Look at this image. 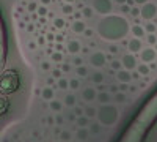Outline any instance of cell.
Segmentation results:
<instances>
[{
    "instance_id": "484cf974",
    "label": "cell",
    "mask_w": 157,
    "mask_h": 142,
    "mask_svg": "<svg viewBox=\"0 0 157 142\" xmlns=\"http://www.w3.org/2000/svg\"><path fill=\"white\" fill-rule=\"evenodd\" d=\"M75 73H77V76H80V77H86V76H88V70H86L83 65H82V67H77Z\"/></svg>"
},
{
    "instance_id": "ab89813d",
    "label": "cell",
    "mask_w": 157,
    "mask_h": 142,
    "mask_svg": "<svg viewBox=\"0 0 157 142\" xmlns=\"http://www.w3.org/2000/svg\"><path fill=\"white\" fill-rule=\"evenodd\" d=\"M83 13H85V16H91V14H93V8H83Z\"/></svg>"
},
{
    "instance_id": "7bdbcfd3",
    "label": "cell",
    "mask_w": 157,
    "mask_h": 142,
    "mask_svg": "<svg viewBox=\"0 0 157 142\" xmlns=\"http://www.w3.org/2000/svg\"><path fill=\"white\" fill-rule=\"evenodd\" d=\"M75 114H77V117H80V115H83V111L80 108H75Z\"/></svg>"
},
{
    "instance_id": "277c9868",
    "label": "cell",
    "mask_w": 157,
    "mask_h": 142,
    "mask_svg": "<svg viewBox=\"0 0 157 142\" xmlns=\"http://www.w3.org/2000/svg\"><path fill=\"white\" fill-rule=\"evenodd\" d=\"M157 16V5L152 2H148L145 5H141L140 8V18L145 21H152Z\"/></svg>"
},
{
    "instance_id": "44dd1931",
    "label": "cell",
    "mask_w": 157,
    "mask_h": 142,
    "mask_svg": "<svg viewBox=\"0 0 157 142\" xmlns=\"http://www.w3.org/2000/svg\"><path fill=\"white\" fill-rule=\"evenodd\" d=\"M143 29H145V32H146V33H155L157 25H155L154 22H151V21H146V25H145Z\"/></svg>"
},
{
    "instance_id": "d6a6232c",
    "label": "cell",
    "mask_w": 157,
    "mask_h": 142,
    "mask_svg": "<svg viewBox=\"0 0 157 142\" xmlns=\"http://www.w3.org/2000/svg\"><path fill=\"white\" fill-rule=\"evenodd\" d=\"M38 14H39V16H44V14H47V8H46V6H39V10H38Z\"/></svg>"
},
{
    "instance_id": "603a6c76",
    "label": "cell",
    "mask_w": 157,
    "mask_h": 142,
    "mask_svg": "<svg viewBox=\"0 0 157 142\" xmlns=\"http://www.w3.org/2000/svg\"><path fill=\"white\" fill-rule=\"evenodd\" d=\"M75 103H77V99H75V96L74 95H66L64 96V104L66 106H75Z\"/></svg>"
},
{
    "instance_id": "ba28073f",
    "label": "cell",
    "mask_w": 157,
    "mask_h": 142,
    "mask_svg": "<svg viewBox=\"0 0 157 142\" xmlns=\"http://www.w3.org/2000/svg\"><path fill=\"white\" fill-rule=\"evenodd\" d=\"M127 49H129V52H130V54L141 52V49H143L141 40H140V38H132V40L127 43Z\"/></svg>"
},
{
    "instance_id": "2e32d148",
    "label": "cell",
    "mask_w": 157,
    "mask_h": 142,
    "mask_svg": "<svg viewBox=\"0 0 157 142\" xmlns=\"http://www.w3.org/2000/svg\"><path fill=\"white\" fill-rule=\"evenodd\" d=\"M41 96H43L44 99H47V101L54 99V90H52L50 87H44L43 92H41Z\"/></svg>"
},
{
    "instance_id": "7dc6e473",
    "label": "cell",
    "mask_w": 157,
    "mask_h": 142,
    "mask_svg": "<svg viewBox=\"0 0 157 142\" xmlns=\"http://www.w3.org/2000/svg\"><path fill=\"white\" fill-rule=\"evenodd\" d=\"M120 88H121V90H126V88H127V84H121V87H120Z\"/></svg>"
},
{
    "instance_id": "8992f818",
    "label": "cell",
    "mask_w": 157,
    "mask_h": 142,
    "mask_svg": "<svg viewBox=\"0 0 157 142\" xmlns=\"http://www.w3.org/2000/svg\"><path fill=\"white\" fill-rule=\"evenodd\" d=\"M140 59L143 63H146V65H149V63H152L155 59H157V52L154 47H146V49H141L140 52Z\"/></svg>"
},
{
    "instance_id": "d6986e66",
    "label": "cell",
    "mask_w": 157,
    "mask_h": 142,
    "mask_svg": "<svg viewBox=\"0 0 157 142\" xmlns=\"http://www.w3.org/2000/svg\"><path fill=\"white\" fill-rule=\"evenodd\" d=\"M91 81H93L94 84H102L104 82V74L101 71H94L93 76H91Z\"/></svg>"
},
{
    "instance_id": "816d5d0a",
    "label": "cell",
    "mask_w": 157,
    "mask_h": 142,
    "mask_svg": "<svg viewBox=\"0 0 157 142\" xmlns=\"http://www.w3.org/2000/svg\"><path fill=\"white\" fill-rule=\"evenodd\" d=\"M155 25H157V24H155Z\"/></svg>"
},
{
    "instance_id": "836d02e7",
    "label": "cell",
    "mask_w": 157,
    "mask_h": 142,
    "mask_svg": "<svg viewBox=\"0 0 157 142\" xmlns=\"http://www.w3.org/2000/svg\"><path fill=\"white\" fill-rule=\"evenodd\" d=\"M54 24H55V27L61 29L63 25H64V21H63V19H55V22H54Z\"/></svg>"
},
{
    "instance_id": "d4e9b609",
    "label": "cell",
    "mask_w": 157,
    "mask_h": 142,
    "mask_svg": "<svg viewBox=\"0 0 157 142\" xmlns=\"http://www.w3.org/2000/svg\"><path fill=\"white\" fill-rule=\"evenodd\" d=\"M99 131H101V123L98 122V123H93L90 126V134H99Z\"/></svg>"
},
{
    "instance_id": "f6af8a7d",
    "label": "cell",
    "mask_w": 157,
    "mask_h": 142,
    "mask_svg": "<svg viewBox=\"0 0 157 142\" xmlns=\"http://www.w3.org/2000/svg\"><path fill=\"white\" fill-rule=\"evenodd\" d=\"M69 70H71V67H69V65H63V67H61V71H66V73H68Z\"/></svg>"
},
{
    "instance_id": "c3c4849f",
    "label": "cell",
    "mask_w": 157,
    "mask_h": 142,
    "mask_svg": "<svg viewBox=\"0 0 157 142\" xmlns=\"http://www.w3.org/2000/svg\"><path fill=\"white\" fill-rule=\"evenodd\" d=\"M41 2H43L44 5H49V3H50V0H41Z\"/></svg>"
},
{
    "instance_id": "52a82bcc",
    "label": "cell",
    "mask_w": 157,
    "mask_h": 142,
    "mask_svg": "<svg viewBox=\"0 0 157 142\" xmlns=\"http://www.w3.org/2000/svg\"><path fill=\"white\" fill-rule=\"evenodd\" d=\"M121 65H123L124 70L132 71V70L137 68V59L134 57V54H126V55H123V59H121Z\"/></svg>"
},
{
    "instance_id": "7402d4cb",
    "label": "cell",
    "mask_w": 157,
    "mask_h": 142,
    "mask_svg": "<svg viewBox=\"0 0 157 142\" xmlns=\"http://www.w3.org/2000/svg\"><path fill=\"white\" fill-rule=\"evenodd\" d=\"M77 126L78 128H86L88 126V117H86V115H80V117H77Z\"/></svg>"
},
{
    "instance_id": "8fae6325",
    "label": "cell",
    "mask_w": 157,
    "mask_h": 142,
    "mask_svg": "<svg viewBox=\"0 0 157 142\" xmlns=\"http://www.w3.org/2000/svg\"><path fill=\"white\" fill-rule=\"evenodd\" d=\"M116 77H118V81H120L121 84H127V82L132 81V74H130L127 70H118Z\"/></svg>"
},
{
    "instance_id": "4dcf8cb0",
    "label": "cell",
    "mask_w": 157,
    "mask_h": 142,
    "mask_svg": "<svg viewBox=\"0 0 157 142\" xmlns=\"http://www.w3.org/2000/svg\"><path fill=\"white\" fill-rule=\"evenodd\" d=\"M61 59H63V55H61L60 52L52 54V60H54V62H61Z\"/></svg>"
},
{
    "instance_id": "74e56055",
    "label": "cell",
    "mask_w": 157,
    "mask_h": 142,
    "mask_svg": "<svg viewBox=\"0 0 157 142\" xmlns=\"http://www.w3.org/2000/svg\"><path fill=\"white\" fill-rule=\"evenodd\" d=\"M74 65L82 67V65H83V60H82V59H78V57H75V59H74Z\"/></svg>"
},
{
    "instance_id": "9a60e30c",
    "label": "cell",
    "mask_w": 157,
    "mask_h": 142,
    "mask_svg": "<svg viewBox=\"0 0 157 142\" xmlns=\"http://www.w3.org/2000/svg\"><path fill=\"white\" fill-rule=\"evenodd\" d=\"M96 99L101 103V104H107V103H110V99H112V95L109 92H101V93H98Z\"/></svg>"
},
{
    "instance_id": "d590c367",
    "label": "cell",
    "mask_w": 157,
    "mask_h": 142,
    "mask_svg": "<svg viewBox=\"0 0 157 142\" xmlns=\"http://www.w3.org/2000/svg\"><path fill=\"white\" fill-rule=\"evenodd\" d=\"M130 14L132 16H140V8H130Z\"/></svg>"
},
{
    "instance_id": "e0dca14e",
    "label": "cell",
    "mask_w": 157,
    "mask_h": 142,
    "mask_svg": "<svg viewBox=\"0 0 157 142\" xmlns=\"http://www.w3.org/2000/svg\"><path fill=\"white\" fill-rule=\"evenodd\" d=\"M137 71L140 76H148L151 73V68L146 65V63H141V65H137Z\"/></svg>"
},
{
    "instance_id": "7a4b0ae2",
    "label": "cell",
    "mask_w": 157,
    "mask_h": 142,
    "mask_svg": "<svg viewBox=\"0 0 157 142\" xmlns=\"http://www.w3.org/2000/svg\"><path fill=\"white\" fill-rule=\"evenodd\" d=\"M96 117L102 126H113L120 120V111L115 104L107 103V104H101V108L96 112Z\"/></svg>"
},
{
    "instance_id": "83f0119b",
    "label": "cell",
    "mask_w": 157,
    "mask_h": 142,
    "mask_svg": "<svg viewBox=\"0 0 157 142\" xmlns=\"http://www.w3.org/2000/svg\"><path fill=\"white\" fill-rule=\"evenodd\" d=\"M146 41L149 43V44H155L157 43V36H155V33H146Z\"/></svg>"
},
{
    "instance_id": "f546056e",
    "label": "cell",
    "mask_w": 157,
    "mask_h": 142,
    "mask_svg": "<svg viewBox=\"0 0 157 142\" xmlns=\"http://www.w3.org/2000/svg\"><path fill=\"white\" fill-rule=\"evenodd\" d=\"M63 13H64V14H71V13H74L72 5H71V3H66V5L63 6Z\"/></svg>"
},
{
    "instance_id": "4316f807",
    "label": "cell",
    "mask_w": 157,
    "mask_h": 142,
    "mask_svg": "<svg viewBox=\"0 0 157 142\" xmlns=\"http://www.w3.org/2000/svg\"><path fill=\"white\" fill-rule=\"evenodd\" d=\"M113 98H115V101H116V103H126V99H127V98H126V95H124L123 92H118Z\"/></svg>"
},
{
    "instance_id": "ac0fdd59",
    "label": "cell",
    "mask_w": 157,
    "mask_h": 142,
    "mask_svg": "<svg viewBox=\"0 0 157 142\" xmlns=\"http://www.w3.org/2000/svg\"><path fill=\"white\" fill-rule=\"evenodd\" d=\"M49 108L54 111V112H60L61 109H63V104L58 101V99H50V103H49Z\"/></svg>"
},
{
    "instance_id": "681fc988",
    "label": "cell",
    "mask_w": 157,
    "mask_h": 142,
    "mask_svg": "<svg viewBox=\"0 0 157 142\" xmlns=\"http://www.w3.org/2000/svg\"><path fill=\"white\" fill-rule=\"evenodd\" d=\"M64 2H66V3H71V5H72V3L75 2V0H64Z\"/></svg>"
},
{
    "instance_id": "6da1fadb",
    "label": "cell",
    "mask_w": 157,
    "mask_h": 142,
    "mask_svg": "<svg viewBox=\"0 0 157 142\" xmlns=\"http://www.w3.org/2000/svg\"><path fill=\"white\" fill-rule=\"evenodd\" d=\"M96 32L105 41H120L129 35L130 25L124 16L107 14V16H102V19L98 22Z\"/></svg>"
},
{
    "instance_id": "8d00e7d4",
    "label": "cell",
    "mask_w": 157,
    "mask_h": 142,
    "mask_svg": "<svg viewBox=\"0 0 157 142\" xmlns=\"http://www.w3.org/2000/svg\"><path fill=\"white\" fill-rule=\"evenodd\" d=\"M52 76L57 77V79H60V77H61V70H54V71H52Z\"/></svg>"
},
{
    "instance_id": "4fadbf2b",
    "label": "cell",
    "mask_w": 157,
    "mask_h": 142,
    "mask_svg": "<svg viewBox=\"0 0 157 142\" xmlns=\"http://www.w3.org/2000/svg\"><path fill=\"white\" fill-rule=\"evenodd\" d=\"M130 32H132L134 38H143V36H146L145 29H143L141 25H138V24H135L134 27H130Z\"/></svg>"
},
{
    "instance_id": "60d3db41",
    "label": "cell",
    "mask_w": 157,
    "mask_h": 142,
    "mask_svg": "<svg viewBox=\"0 0 157 142\" xmlns=\"http://www.w3.org/2000/svg\"><path fill=\"white\" fill-rule=\"evenodd\" d=\"M83 35L88 36V38H90V36H93V30H91V29H86V30L83 32Z\"/></svg>"
},
{
    "instance_id": "f1b7e54d",
    "label": "cell",
    "mask_w": 157,
    "mask_h": 142,
    "mask_svg": "<svg viewBox=\"0 0 157 142\" xmlns=\"http://www.w3.org/2000/svg\"><path fill=\"white\" fill-rule=\"evenodd\" d=\"M78 87H80V82H78V79H71V81H69V88L77 90Z\"/></svg>"
},
{
    "instance_id": "5b68a950",
    "label": "cell",
    "mask_w": 157,
    "mask_h": 142,
    "mask_svg": "<svg viewBox=\"0 0 157 142\" xmlns=\"http://www.w3.org/2000/svg\"><path fill=\"white\" fill-rule=\"evenodd\" d=\"M90 63L94 68H102L107 63V55L104 52H101V51H96V52H93L90 55Z\"/></svg>"
},
{
    "instance_id": "cb8c5ba5",
    "label": "cell",
    "mask_w": 157,
    "mask_h": 142,
    "mask_svg": "<svg viewBox=\"0 0 157 142\" xmlns=\"http://www.w3.org/2000/svg\"><path fill=\"white\" fill-rule=\"evenodd\" d=\"M58 88H61V90H68V88H69V81H68V79H63V77H60V79H58Z\"/></svg>"
},
{
    "instance_id": "ffe728a7",
    "label": "cell",
    "mask_w": 157,
    "mask_h": 142,
    "mask_svg": "<svg viewBox=\"0 0 157 142\" xmlns=\"http://www.w3.org/2000/svg\"><path fill=\"white\" fill-rule=\"evenodd\" d=\"M83 112H85V115H86L88 119H93V117H96L98 109H96V108H93V106H88V108H85V109H83Z\"/></svg>"
},
{
    "instance_id": "e575fe53",
    "label": "cell",
    "mask_w": 157,
    "mask_h": 142,
    "mask_svg": "<svg viewBox=\"0 0 157 142\" xmlns=\"http://www.w3.org/2000/svg\"><path fill=\"white\" fill-rule=\"evenodd\" d=\"M61 139H63V140H69V139H71V134H69L68 131H63V133H61Z\"/></svg>"
},
{
    "instance_id": "f35d334b",
    "label": "cell",
    "mask_w": 157,
    "mask_h": 142,
    "mask_svg": "<svg viewBox=\"0 0 157 142\" xmlns=\"http://www.w3.org/2000/svg\"><path fill=\"white\" fill-rule=\"evenodd\" d=\"M41 68H43V70H50V63H49V62H43V63H41Z\"/></svg>"
},
{
    "instance_id": "30bf717a",
    "label": "cell",
    "mask_w": 157,
    "mask_h": 142,
    "mask_svg": "<svg viewBox=\"0 0 157 142\" xmlns=\"http://www.w3.org/2000/svg\"><path fill=\"white\" fill-rule=\"evenodd\" d=\"M71 30H72L74 33L83 35V32L86 30V24H85V21H82V19L74 21V22H72V25H71Z\"/></svg>"
},
{
    "instance_id": "5bb4252c",
    "label": "cell",
    "mask_w": 157,
    "mask_h": 142,
    "mask_svg": "<svg viewBox=\"0 0 157 142\" xmlns=\"http://www.w3.org/2000/svg\"><path fill=\"white\" fill-rule=\"evenodd\" d=\"M75 137L78 140H86L90 137V130H88V128H78L77 133H75Z\"/></svg>"
},
{
    "instance_id": "b9f144b4",
    "label": "cell",
    "mask_w": 157,
    "mask_h": 142,
    "mask_svg": "<svg viewBox=\"0 0 157 142\" xmlns=\"http://www.w3.org/2000/svg\"><path fill=\"white\" fill-rule=\"evenodd\" d=\"M148 2H149V0H134V3H138L140 6L145 5V3H148Z\"/></svg>"
},
{
    "instance_id": "ee69618b",
    "label": "cell",
    "mask_w": 157,
    "mask_h": 142,
    "mask_svg": "<svg viewBox=\"0 0 157 142\" xmlns=\"http://www.w3.org/2000/svg\"><path fill=\"white\" fill-rule=\"evenodd\" d=\"M55 122H57L58 125H61V123H63V117H61V115H57V117H55Z\"/></svg>"
},
{
    "instance_id": "bcb514c9",
    "label": "cell",
    "mask_w": 157,
    "mask_h": 142,
    "mask_svg": "<svg viewBox=\"0 0 157 142\" xmlns=\"http://www.w3.org/2000/svg\"><path fill=\"white\" fill-rule=\"evenodd\" d=\"M116 2H118V3H120V5H124V3L127 2V0H116Z\"/></svg>"
},
{
    "instance_id": "9c48e42d",
    "label": "cell",
    "mask_w": 157,
    "mask_h": 142,
    "mask_svg": "<svg viewBox=\"0 0 157 142\" xmlns=\"http://www.w3.org/2000/svg\"><path fill=\"white\" fill-rule=\"evenodd\" d=\"M96 96H98L96 88H93V87H86V88H83V92H82V98H83V101L91 103V101H94V99H96Z\"/></svg>"
},
{
    "instance_id": "7c38bea8",
    "label": "cell",
    "mask_w": 157,
    "mask_h": 142,
    "mask_svg": "<svg viewBox=\"0 0 157 142\" xmlns=\"http://www.w3.org/2000/svg\"><path fill=\"white\" fill-rule=\"evenodd\" d=\"M80 51H82V46H80V43H78L77 40H71L68 43V52L69 54H78Z\"/></svg>"
},
{
    "instance_id": "1f68e13d",
    "label": "cell",
    "mask_w": 157,
    "mask_h": 142,
    "mask_svg": "<svg viewBox=\"0 0 157 142\" xmlns=\"http://www.w3.org/2000/svg\"><path fill=\"white\" fill-rule=\"evenodd\" d=\"M112 68L113 70H121V62H118V60L112 62Z\"/></svg>"
},
{
    "instance_id": "f907efd6",
    "label": "cell",
    "mask_w": 157,
    "mask_h": 142,
    "mask_svg": "<svg viewBox=\"0 0 157 142\" xmlns=\"http://www.w3.org/2000/svg\"><path fill=\"white\" fill-rule=\"evenodd\" d=\"M154 49H155V52H157V43H155V44H154Z\"/></svg>"
},
{
    "instance_id": "3957f363",
    "label": "cell",
    "mask_w": 157,
    "mask_h": 142,
    "mask_svg": "<svg viewBox=\"0 0 157 142\" xmlns=\"http://www.w3.org/2000/svg\"><path fill=\"white\" fill-rule=\"evenodd\" d=\"M91 8H93V11H96L98 14L107 16L113 10V2L112 0H93V2H91Z\"/></svg>"
}]
</instances>
